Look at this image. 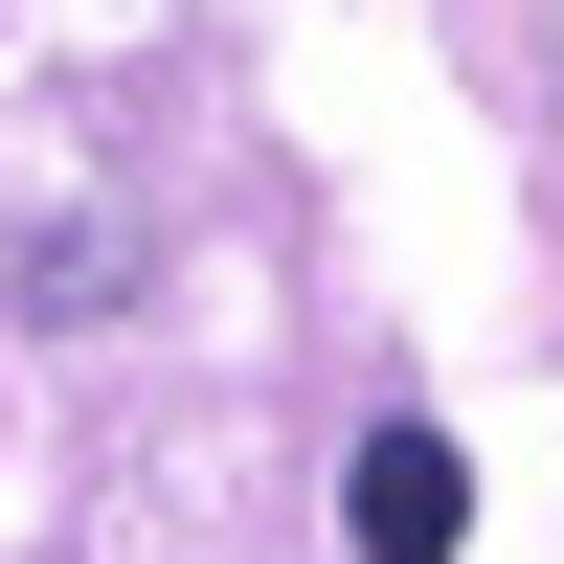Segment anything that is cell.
Masks as SVG:
<instances>
[{
    "label": "cell",
    "mask_w": 564,
    "mask_h": 564,
    "mask_svg": "<svg viewBox=\"0 0 564 564\" xmlns=\"http://www.w3.org/2000/svg\"><path fill=\"white\" fill-rule=\"evenodd\" d=\"M339 542H361V564H452V542H475V452H452V430H361Z\"/></svg>",
    "instance_id": "obj_1"
}]
</instances>
